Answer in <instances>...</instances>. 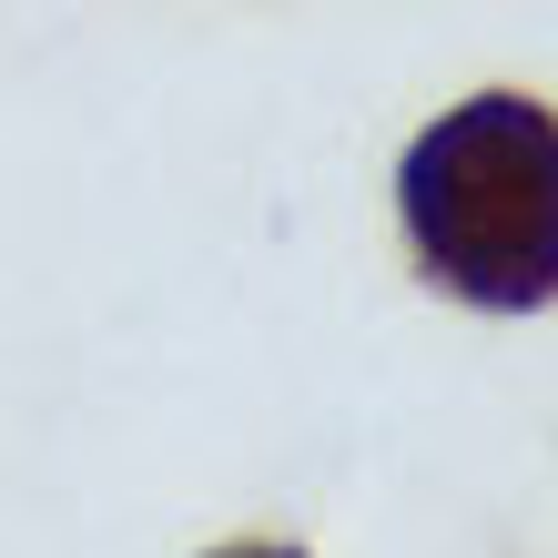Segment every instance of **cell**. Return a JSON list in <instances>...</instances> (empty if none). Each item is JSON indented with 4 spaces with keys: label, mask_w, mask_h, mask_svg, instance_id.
Masks as SVG:
<instances>
[{
    "label": "cell",
    "mask_w": 558,
    "mask_h": 558,
    "mask_svg": "<svg viewBox=\"0 0 558 558\" xmlns=\"http://www.w3.org/2000/svg\"><path fill=\"white\" fill-rule=\"evenodd\" d=\"M214 558H305V548H275V538H244V548H214Z\"/></svg>",
    "instance_id": "cell-2"
},
{
    "label": "cell",
    "mask_w": 558,
    "mask_h": 558,
    "mask_svg": "<svg viewBox=\"0 0 558 558\" xmlns=\"http://www.w3.org/2000/svg\"><path fill=\"white\" fill-rule=\"evenodd\" d=\"M416 265L477 315L558 305V112L529 92H477L437 112L397 162Z\"/></svg>",
    "instance_id": "cell-1"
}]
</instances>
